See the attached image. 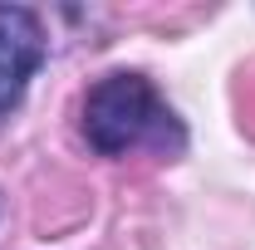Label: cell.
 Masks as SVG:
<instances>
[{
    "label": "cell",
    "mask_w": 255,
    "mask_h": 250,
    "mask_svg": "<svg viewBox=\"0 0 255 250\" xmlns=\"http://www.w3.org/2000/svg\"><path fill=\"white\" fill-rule=\"evenodd\" d=\"M79 137L89 142V152L108 157V162H123L132 152L177 162L191 147L187 118L172 108V98L157 89V79L142 69H108L103 79L84 89Z\"/></svg>",
    "instance_id": "cell-1"
},
{
    "label": "cell",
    "mask_w": 255,
    "mask_h": 250,
    "mask_svg": "<svg viewBox=\"0 0 255 250\" xmlns=\"http://www.w3.org/2000/svg\"><path fill=\"white\" fill-rule=\"evenodd\" d=\"M49 64V34H44V15L34 5H0V127L25 108L30 84L39 69Z\"/></svg>",
    "instance_id": "cell-2"
}]
</instances>
